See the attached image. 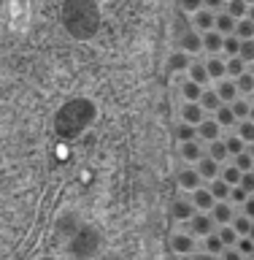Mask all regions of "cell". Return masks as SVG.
<instances>
[{
    "label": "cell",
    "instance_id": "obj_6",
    "mask_svg": "<svg viewBox=\"0 0 254 260\" xmlns=\"http://www.w3.org/2000/svg\"><path fill=\"white\" fill-rule=\"evenodd\" d=\"M192 24H195V30H198L200 36H203V32H211V30H214V24H216V14L200 8V11L192 16Z\"/></svg>",
    "mask_w": 254,
    "mask_h": 260
},
{
    "label": "cell",
    "instance_id": "obj_49",
    "mask_svg": "<svg viewBox=\"0 0 254 260\" xmlns=\"http://www.w3.org/2000/svg\"><path fill=\"white\" fill-rule=\"evenodd\" d=\"M246 152L251 154V160H254V144H249V146H246Z\"/></svg>",
    "mask_w": 254,
    "mask_h": 260
},
{
    "label": "cell",
    "instance_id": "obj_3",
    "mask_svg": "<svg viewBox=\"0 0 254 260\" xmlns=\"http://www.w3.org/2000/svg\"><path fill=\"white\" fill-rule=\"evenodd\" d=\"M200 174H198V168H182L178 171V184H182V190H187V192H195L200 187Z\"/></svg>",
    "mask_w": 254,
    "mask_h": 260
},
{
    "label": "cell",
    "instance_id": "obj_26",
    "mask_svg": "<svg viewBox=\"0 0 254 260\" xmlns=\"http://www.w3.org/2000/svg\"><path fill=\"white\" fill-rule=\"evenodd\" d=\"M241 176H243V174H241L235 166H225L222 174H219V179H222V182H227L230 187H238V184H241Z\"/></svg>",
    "mask_w": 254,
    "mask_h": 260
},
{
    "label": "cell",
    "instance_id": "obj_42",
    "mask_svg": "<svg viewBox=\"0 0 254 260\" xmlns=\"http://www.w3.org/2000/svg\"><path fill=\"white\" fill-rule=\"evenodd\" d=\"M238 187H243L249 195H254V171H246V174L241 176V184Z\"/></svg>",
    "mask_w": 254,
    "mask_h": 260
},
{
    "label": "cell",
    "instance_id": "obj_1",
    "mask_svg": "<svg viewBox=\"0 0 254 260\" xmlns=\"http://www.w3.org/2000/svg\"><path fill=\"white\" fill-rule=\"evenodd\" d=\"M178 46H182L184 54H198L200 49H203V36H200L198 30L187 27V30L178 32Z\"/></svg>",
    "mask_w": 254,
    "mask_h": 260
},
{
    "label": "cell",
    "instance_id": "obj_23",
    "mask_svg": "<svg viewBox=\"0 0 254 260\" xmlns=\"http://www.w3.org/2000/svg\"><path fill=\"white\" fill-rule=\"evenodd\" d=\"M206 154L214 162H225L227 157H230V154H227V146H225V141H211L208 144V149H206Z\"/></svg>",
    "mask_w": 254,
    "mask_h": 260
},
{
    "label": "cell",
    "instance_id": "obj_37",
    "mask_svg": "<svg viewBox=\"0 0 254 260\" xmlns=\"http://www.w3.org/2000/svg\"><path fill=\"white\" fill-rule=\"evenodd\" d=\"M222 52L227 54V60H230V57H238V52H241V41L235 38V36H227L225 38V49Z\"/></svg>",
    "mask_w": 254,
    "mask_h": 260
},
{
    "label": "cell",
    "instance_id": "obj_8",
    "mask_svg": "<svg viewBox=\"0 0 254 260\" xmlns=\"http://www.w3.org/2000/svg\"><path fill=\"white\" fill-rule=\"evenodd\" d=\"M216 95H219V101H222L225 106H230V103L238 101V87H235L233 79H222L216 84Z\"/></svg>",
    "mask_w": 254,
    "mask_h": 260
},
{
    "label": "cell",
    "instance_id": "obj_13",
    "mask_svg": "<svg viewBox=\"0 0 254 260\" xmlns=\"http://www.w3.org/2000/svg\"><path fill=\"white\" fill-rule=\"evenodd\" d=\"M203 49H206V52H208L211 57H216V54L225 49V36H219L216 30L203 32Z\"/></svg>",
    "mask_w": 254,
    "mask_h": 260
},
{
    "label": "cell",
    "instance_id": "obj_41",
    "mask_svg": "<svg viewBox=\"0 0 254 260\" xmlns=\"http://www.w3.org/2000/svg\"><path fill=\"white\" fill-rule=\"evenodd\" d=\"M235 249L241 252V255H254V241L251 239H238V244H235Z\"/></svg>",
    "mask_w": 254,
    "mask_h": 260
},
{
    "label": "cell",
    "instance_id": "obj_21",
    "mask_svg": "<svg viewBox=\"0 0 254 260\" xmlns=\"http://www.w3.org/2000/svg\"><path fill=\"white\" fill-rule=\"evenodd\" d=\"M219 106H222V101H219V95H216V89H203V98H200V109L203 111H211V114H214L216 109H219Z\"/></svg>",
    "mask_w": 254,
    "mask_h": 260
},
{
    "label": "cell",
    "instance_id": "obj_56",
    "mask_svg": "<svg viewBox=\"0 0 254 260\" xmlns=\"http://www.w3.org/2000/svg\"><path fill=\"white\" fill-rule=\"evenodd\" d=\"M251 260H254V255H251Z\"/></svg>",
    "mask_w": 254,
    "mask_h": 260
},
{
    "label": "cell",
    "instance_id": "obj_30",
    "mask_svg": "<svg viewBox=\"0 0 254 260\" xmlns=\"http://www.w3.org/2000/svg\"><path fill=\"white\" fill-rule=\"evenodd\" d=\"M227 62V76H233V79H238L246 73V62L241 60V57H230V60H225Z\"/></svg>",
    "mask_w": 254,
    "mask_h": 260
},
{
    "label": "cell",
    "instance_id": "obj_19",
    "mask_svg": "<svg viewBox=\"0 0 254 260\" xmlns=\"http://www.w3.org/2000/svg\"><path fill=\"white\" fill-rule=\"evenodd\" d=\"M214 119H216L219 127H233L235 122H238V119H235V114H233V109H230V106H225V103L214 111Z\"/></svg>",
    "mask_w": 254,
    "mask_h": 260
},
{
    "label": "cell",
    "instance_id": "obj_4",
    "mask_svg": "<svg viewBox=\"0 0 254 260\" xmlns=\"http://www.w3.org/2000/svg\"><path fill=\"white\" fill-rule=\"evenodd\" d=\"M170 249L178 252V255H192V252H195L192 233H176V236H170Z\"/></svg>",
    "mask_w": 254,
    "mask_h": 260
},
{
    "label": "cell",
    "instance_id": "obj_34",
    "mask_svg": "<svg viewBox=\"0 0 254 260\" xmlns=\"http://www.w3.org/2000/svg\"><path fill=\"white\" fill-rule=\"evenodd\" d=\"M225 146H227V154H233V157H235V154H241V152H246V144H243L235 133L225 138Z\"/></svg>",
    "mask_w": 254,
    "mask_h": 260
},
{
    "label": "cell",
    "instance_id": "obj_12",
    "mask_svg": "<svg viewBox=\"0 0 254 260\" xmlns=\"http://www.w3.org/2000/svg\"><path fill=\"white\" fill-rule=\"evenodd\" d=\"M182 157L187 160V162H198L206 157V149H203V144L200 141H187V144H182Z\"/></svg>",
    "mask_w": 254,
    "mask_h": 260
},
{
    "label": "cell",
    "instance_id": "obj_16",
    "mask_svg": "<svg viewBox=\"0 0 254 260\" xmlns=\"http://www.w3.org/2000/svg\"><path fill=\"white\" fill-rule=\"evenodd\" d=\"M206 71H208V79L222 81L227 76V62L222 60V57H208V60H206Z\"/></svg>",
    "mask_w": 254,
    "mask_h": 260
},
{
    "label": "cell",
    "instance_id": "obj_46",
    "mask_svg": "<svg viewBox=\"0 0 254 260\" xmlns=\"http://www.w3.org/2000/svg\"><path fill=\"white\" fill-rule=\"evenodd\" d=\"M192 260H216V257L208 255V252H192Z\"/></svg>",
    "mask_w": 254,
    "mask_h": 260
},
{
    "label": "cell",
    "instance_id": "obj_47",
    "mask_svg": "<svg viewBox=\"0 0 254 260\" xmlns=\"http://www.w3.org/2000/svg\"><path fill=\"white\" fill-rule=\"evenodd\" d=\"M246 239H251V241H254V219H251V231H249V236H246Z\"/></svg>",
    "mask_w": 254,
    "mask_h": 260
},
{
    "label": "cell",
    "instance_id": "obj_15",
    "mask_svg": "<svg viewBox=\"0 0 254 260\" xmlns=\"http://www.w3.org/2000/svg\"><path fill=\"white\" fill-rule=\"evenodd\" d=\"M235 24H238V22H235L227 11H219V14H216L214 30L219 32V36H225V38H227V36H235Z\"/></svg>",
    "mask_w": 254,
    "mask_h": 260
},
{
    "label": "cell",
    "instance_id": "obj_44",
    "mask_svg": "<svg viewBox=\"0 0 254 260\" xmlns=\"http://www.w3.org/2000/svg\"><path fill=\"white\" fill-rule=\"evenodd\" d=\"M219 257H222V260H243V257H241V252L235 249V247L225 249V252H222V255H219Z\"/></svg>",
    "mask_w": 254,
    "mask_h": 260
},
{
    "label": "cell",
    "instance_id": "obj_50",
    "mask_svg": "<svg viewBox=\"0 0 254 260\" xmlns=\"http://www.w3.org/2000/svg\"><path fill=\"white\" fill-rule=\"evenodd\" d=\"M249 122H254V103H251V111H249Z\"/></svg>",
    "mask_w": 254,
    "mask_h": 260
},
{
    "label": "cell",
    "instance_id": "obj_52",
    "mask_svg": "<svg viewBox=\"0 0 254 260\" xmlns=\"http://www.w3.org/2000/svg\"><path fill=\"white\" fill-rule=\"evenodd\" d=\"M249 68H251V73H254V62H251V65H249Z\"/></svg>",
    "mask_w": 254,
    "mask_h": 260
},
{
    "label": "cell",
    "instance_id": "obj_39",
    "mask_svg": "<svg viewBox=\"0 0 254 260\" xmlns=\"http://www.w3.org/2000/svg\"><path fill=\"white\" fill-rule=\"evenodd\" d=\"M249 198H251V195L243 190V187H233V190H230V201H233V203H241V206H243Z\"/></svg>",
    "mask_w": 254,
    "mask_h": 260
},
{
    "label": "cell",
    "instance_id": "obj_57",
    "mask_svg": "<svg viewBox=\"0 0 254 260\" xmlns=\"http://www.w3.org/2000/svg\"><path fill=\"white\" fill-rule=\"evenodd\" d=\"M249 260H251V257H249Z\"/></svg>",
    "mask_w": 254,
    "mask_h": 260
},
{
    "label": "cell",
    "instance_id": "obj_58",
    "mask_svg": "<svg viewBox=\"0 0 254 260\" xmlns=\"http://www.w3.org/2000/svg\"><path fill=\"white\" fill-rule=\"evenodd\" d=\"M176 260H178V257H176Z\"/></svg>",
    "mask_w": 254,
    "mask_h": 260
},
{
    "label": "cell",
    "instance_id": "obj_14",
    "mask_svg": "<svg viewBox=\"0 0 254 260\" xmlns=\"http://www.w3.org/2000/svg\"><path fill=\"white\" fill-rule=\"evenodd\" d=\"M195 168H198L200 179H208V182H214V179H219V174H222V168H219V162H214V160L208 157V154H206V157H203V160H200Z\"/></svg>",
    "mask_w": 254,
    "mask_h": 260
},
{
    "label": "cell",
    "instance_id": "obj_5",
    "mask_svg": "<svg viewBox=\"0 0 254 260\" xmlns=\"http://www.w3.org/2000/svg\"><path fill=\"white\" fill-rule=\"evenodd\" d=\"M208 214L214 217V222H216V225H233V219H235V211H233V206H230L227 201L214 203V209H211Z\"/></svg>",
    "mask_w": 254,
    "mask_h": 260
},
{
    "label": "cell",
    "instance_id": "obj_48",
    "mask_svg": "<svg viewBox=\"0 0 254 260\" xmlns=\"http://www.w3.org/2000/svg\"><path fill=\"white\" fill-rule=\"evenodd\" d=\"M246 16H249V19L254 22V6H249V14H246Z\"/></svg>",
    "mask_w": 254,
    "mask_h": 260
},
{
    "label": "cell",
    "instance_id": "obj_9",
    "mask_svg": "<svg viewBox=\"0 0 254 260\" xmlns=\"http://www.w3.org/2000/svg\"><path fill=\"white\" fill-rule=\"evenodd\" d=\"M198 214L195 211V206H192V201H173V206H170V217H176L178 222H190V219Z\"/></svg>",
    "mask_w": 254,
    "mask_h": 260
},
{
    "label": "cell",
    "instance_id": "obj_17",
    "mask_svg": "<svg viewBox=\"0 0 254 260\" xmlns=\"http://www.w3.org/2000/svg\"><path fill=\"white\" fill-rule=\"evenodd\" d=\"M187 79L190 81H195V84H208V71H206V62H192L190 65V71H187Z\"/></svg>",
    "mask_w": 254,
    "mask_h": 260
},
{
    "label": "cell",
    "instance_id": "obj_10",
    "mask_svg": "<svg viewBox=\"0 0 254 260\" xmlns=\"http://www.w3.org/2000/svg\"><path fill=\"white\" fill-rule=\"evenodd\" d=\"M190 201H192V206L198 209V211H211V209H214V203H216L214 195L208 192V187H198V190L192 192Z\"/></svg>",
    "mask_w": 254,
    "mask_h": 260
},
{
    "label": "cell",
    "instance_id": "obj_55",
    "mask_svg": "<svg viewBox=\"0 0 254 260\" xmlns=\"http://www.w3.org/2000/svg\"><path fill=\"white\" fill-rule=\"evenodd\" d=\"M216 260H222V257H216Z\"/></svg>",
    "mask_w": 254,
    "mask_h": 260
},
{
    "label": "cell",
    "instance_id": "obj_54",
    "mask_svg": "<svg viewBox=\"0 0 254 260\" xmlns=\"http://www.w3.org/2000/svg\"><path fill=\"white\" fill-rule=\"evenodd\" d=\"M225 3H230V0H225Z\"/></svg>",
    "mask_w": 254,
    "mask_h": 260
},
{
    "label": "cell",
    "instance_id": "obj_35",
    "mask_svg": "<svg viewBox=\"0 0 254 260\" xmlns=\"http://www.w3.org/2000/svg\"><path fill=\"white\" fill-rule=\"evenodd\" d=\"M206 252H208V255H222V252H225V244H222V239H219V236L216 233H211V236H206Z\"/></svg>",
    "mask_w": 254,
    "mask_h": 260
},
{
    "label": "cell",
    "instance_id": "obj_51",
    "mask_svg": "<svg viewBox=\"0 0 254 260\" xmlns=\"http://www.w3.org/2000/svg\"><path fill=\"white\" fill-rule=\"evenodd\" d=\"M243 3H246V6H254V0H243Z\"/></svg>",
    "mask_w": 254,
    "mask_h": 260
},
{
    "label": "cell",
    "instance_id": "obj_11",
    "mask_svg": "<svg viewBox=\"0 0 254 260\" xmlns=\"http://www.w3.org/2000/svg\"><path fill=\"white\" fill-rule=\"evenodd\" d=\"M219 130H222V127L216 125V119L214 117H206L198 125V138H203V141H208V144L211 141H219Z\"/></svg>",
    "mask_w": 254,
    "mask_h": 260
},
{
    "label": "cell",
    "instance_id": "obj_32",
    "mask_svg": "<svg viewBox=\"0 0 254 260\" xmlns=\"http://www.w3.org/2000/svg\"><path fill=\"white\" fill-rule=\"evenodd\" d=\"M235 87H238V95L243 92V95H251L254 92V73L249 71V73H243V76H238L235 79Z\"/></svg>",
    "mask_w": 254,
    "mask_h": 260
},
{
    "label": "cell",
    "instance_id": "obj_33",
    "mask_svg": "<svg viewBox=\"0 0 254 260\" xmlns=\"http://www.w3.org/2000/svg\"><path fill=\"white\" fill-rule=\"evenodd\" d=\"M216 236H219V239H222V244H225V249H230V247H235V244H238V239H241V236H238V233L233 231V225H225V228H222V231H219Z\"/></svg>",
    "mask_w": 254,
    "mask_h": 260
},
{
    "label": "cell",
    "instance_id": "obj_29",
    "mask_svg": "<svg viewBox=\"0 0 254 260\" xmlns=\"http://www.w3.org/2000/svg\"><path fill=\"white\" fill-rule=\"evenodd\" d=\"M233 231L238 233L241 239H246L249 231H251V219H249L246 214H235V219H233Z\"/></svg>",
    "mask_w": 254,
    "mask_h": 260
},
{
    "label": "cell",
    "instance_id": "obj_24",
    "mask_svg": "<svg viewBox=\"0 0 254 260\" xmlns=\"http://www.w3.org/2000/svg\"><path fill=\"white\" fill-rule=\"evenodd\" d=\"M235 38H238V41H251L254 38V22L249 19V16L235 24Z\"/></svg>",
    "mask_w": 254,
    "mask_h": 260
},
{
    "label": "cell",
    "instance_id": "obj_18",
    "mask_svg": "<svg viewBox=\"0 0 254 260\" xmlns=\"http://www.w3.org/2000/svg\"><path fill=\"white\" fill-rule=\"evenodd\" d=\"M230 190H233V187L227 184V182H222V179H214V182L208 184V192L214 195V201H216V203L230 201Z\"/></svg>",
    "mask_w": 254,
    "mask_h": 260
},
{
    "label": "cell",
    "instance_id": "obj_22",
    "mask_svg": "<svg viewBox=\"0 0 254 260\" xmlns=\"http://www.w3.org/2000/svg\"><path fill=\"white\" fill-rule=\"evenodd\" d=\"M168 65H170V71H173V73H182V71H190L192 60H190V54H184V52H176V54H170Z\"/></svg>",
    "mask_w": 254,
    "mask_h": 260
},
{
    "label": "cell",
    "instance_id": "obj_45",
    "mask_svg": "<svg viewBox=\"0 0 254 260\" xmlns=\"http://www.w3.org/2000/svg\"><path fill=\"white\" fill-rule=\"evenodd\" d=\"M243 214H246L249 219H254V195H251L246 203H243Z\"/></svg>",
    "mask_w": 254,
    "mask_h": 260
},
{
    "label": "cell",
    "instance_id": "obj_38",
    "mask_svg": "<svg viewBox=\"0 0 254 260\" xmlns=\"http://www.w3.org/2000/svg\"><path fill=\"white\" fill-rule=\"evenodd\" d=\"M238 57L246 65H251L254 62V38L251 41H241V52H238Z\"/></svg>",
    "mask_w": 254,
    "mask_h": 260
},
{
    "label": "cell",
    "instance_id": "obj_2",
    "mask_svg": "<svg viewBox=\"0 0 254 260\" xmlns=\"http://www.w3.org/2000/svg\"><path fill=\"white\" fill-rule=\"evenodd\" d=\"M214 217L208 214V211H198L192 219H190V231H192V236H211L214 233Z\"/></svg>",
    "mask_w": 254,
    "mask_h": 260
},
{
    "label": "cell",
    "instance_id": "obj_43",
    "mask_svg": "<svg viewBox=\"0 0 254 260\" xmlns=\"http://www.w3.org/2000/svg\"><path fill=\"white\" fill-rule=\"evenodd\" d=\"M222 6H225V0H203V8H206V11H214V14L222 11Z\"/></svg>",
    "mask_w": 254,
    "mask_h": 260
},
{
    "label": "cell",
    "instance_id": "obj_25",
    "mask_svg": "<svg viewBox=\"0 0 254 260\" xmlns=\"http://www.w3.org/2000/svg\"><path fill=\"white\" fill-rule=\"evenodd\" d=\"M227 14H230L235 22H241V19H246V14H249V6L243 3V0H230V3H227Z\"/></svg>",
    "mask_w": 254,
    "mask_h": 260
},
{
    "label": "cell",
    "instance_id": "obj_40",
    "mask_svg": "<svg viewBox=\"0 0 254 260\" xmlns=\"http://www.w3.org/2000/svg\"><path fill=\"white\" fill-rule=\"evenodd\" d=\"M203 8V0H182V11H187V14H198Z\"/></svg>",
    "mask_w": 254,
    "mask_h": 260
},
{
    "label": "cell",
    "instance_id": "obj_27",
    "mask_svg": "<svg viewBox=\"0 0 254 260\" xmlns=\"http://www.w3.org/2000/svg\"><path fill=\"white\" fill-rule=\"evenodd\" d=\"M230 109L235 114V119L243 122V119H249V111H251V101H243V98H238L235 103H230Z\"/></svg>",
    "mask_w": 254,
    "mask_h": 260
},
{
    "label": "cell",
    "instance_id": "obj_53",
    "mask_svg": "<svg viewBox=\"0 0 254 260\" xmlns=\"http://www.w3.org/2000/svg\"><path fill=\"white\" fill-rule=\"evenodd\" d=\"M251 103H254V92H251Z\"/></svg>",
    "mask_w": 254,
    "mask_h": 260
},
{
    "label": "cell",
    "instance_id": "obj_36",
    "mask_svg": "<svg viewBox=\"0 0 254 260\" xmlns=\"http://www.w3.org/2000/svg\"><path fill=\"white\" fill-rule=\"evenodd\" d=\"M233 166L238 168L241 174H246V171H254V160H251L249 152H241V154H235V162H233Z\"/></svg>",
    "mask_w": 254,
    "mask_h": 260
},
{
    "label": "cell",
    "instance_id": "obj_31",
    "mask_svg": "<svg viewBox=\"0 0 254 260\" xmlns=\"http://www.w3.org/2000/svg\"><path fill=\"white\" fill-rule=\"evenodd\" d=\"M176 136H178V141H182V144L198 141V127H192V125H187V122H182V125L176 127Z\"/></svg>",
    "mask_w": 254,
    "mask_h": 260
},
{
    "label": "cell",
    "instance_id": "obj_7",
    "mask_svg": "<svg viewBox=\"0 0 254 260\" xmlns=\"http://www.w3.org/2000/svg\"><path fill=\"white\" fill-rule=\"evenodd\" d=\"M203 119H206V111L200 109V103H184V106H182V122H187V125H192V127H198Z\"/></svg>",
    "mask_w": 254,
    "mask_h": 260
},
{
    "label": "cell",
    "instance_id": "obj_20",
    "mask_svg": "<svg viewBox=\"0 0 254 260\" xmlns=\"http://www.w3.org/2000/svg\"><path fill=\"white\" fill-rule=\"evenodd\" d=\"M182 95H184V101H187V103H200V98H203V87L187 79L184 84H182Z\"/></svg>",
    "mask_w": 254,
    "mask_h": 260
},
{
    "label": "cell",
    "instance_id": "obj_28",
    "mask_svg": "<svg viewBox=\"0 0 254 260\" xmlns=\"http://www.w3.org/2000/svg\"><path fill=\"white\" fill-rule=\"evenodd\" d=\"M235 136H238L243 144H254V122H249V119L238 122V130H235Z\"/></svg>",
    "mask_w": 254,
    "mask_h": 260
}]
</instances>
